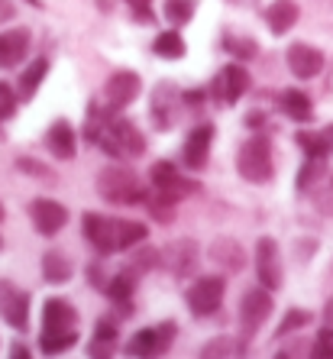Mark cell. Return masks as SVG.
Segmentation results:
<instances>
[{
	"instance_id": "cell-32",
	"label": "cell",
	"mask_w": 333,
	"mask_h": 359,
	"mask_svg": "<svg viewBox=\"0 0 333 359\" xmlns=\"http://www.w3.org/2000/svg\"><path fill=\"white\" fill-rule=\"evenodd\" d=\"M311 324V311H304V308H292L288 314H285V320L278 324V330H275V337L282 340V337H288V334H294V330H301V327H308Z\"/></svg>"
},
{
	"instance_id": "cell-28",
	"label": "cell",
	"mask_w": 333,
	"mask_h": 359,
	"mask_svg": "<svg viewBox=\"0 0 333 359\" xmlns=\"http://www.w3.org/2000/svg\"><path fill=\"white\" fill-rule=\"evenodd\" d=\"M149 236V230H146V224H140V220H117V240H120V250H133V246H140L142 240Z\"/></svg>"
},
{
	"instance_id": "cell-26",
	"label": "cell",
	"mask_w": 333,
	"mask_h": 359,
	"mask_svg": "<svg viewBox=\"0 0 333 359\" xmlns=\"http://www.w3.org/2000/svg\"><path fill=\"white\" fill-rule=\"evenodd\" d=\"M46 75H49V59H33L29 68L20 75V94H23L26 100L36 97V91H39V84L46 81Z\"/></svg>"
},
{
	"instance_id": "cell-22",
	"label": "cell",
	"mask_w": 333,
	"mask_h": 359,
	"mask_svg": "<svg viewBox=\"0 0 333 359\" xmlns=\"http://www.w3.org/2000/svg\"><path fill=\"white\" fill-rule=\"evenodd\" d=\"M278 104H282V114L288 120H294V123H311L314 120V104H311V97L304 91H285L282 97H278Z\"/></svg>"
},
{
	"instance_id": "cell-10",
	"label": "cell",
	"mask_w": 333,
	"mask_h": 359,
	"mask_svg": "<svg viewBox=\"0 0 333 359\" xmlns=\"http://www.w3.org/2000/svg\"><path fill=\"white\" fill-rule=\"evenodd\" d=\"M84 236H88V243H91L97 252H104V256H114V252H120V240H117V220L104 217V214H84Z\"/></svg>"
},
{
	"instance_id": "cell-1",
	"label": "cell",
	"mask_w": 333,
	"mask_h": 359,
	"mask_svg": "<svg viewBox=\"0 0 333 359\" xmlns=\"http://www.w3.org/2000/svg\"><path fill=\"white\" fill-rule=\"evenodd\" d=\"M97 194L110 204H140L146 201V188L140 184L136 172L123 165H107L97 172Z\"/></svg>"
},
{
	"instance_id": "cell-4",
	"label": "cell",
	"mask_w": 333,
	"mask_h": 359,
	"mask_svg": "<svg viewBox=\"0 0 333 359\" xmlns=\"http://www.w3.org/2000/svg\"><path fill=\"white\" fill-rule=\"evenodd\" d=\"M175 334L178 327L172 320L158 327H142L140 334H133V340L126 343V356L133 359H162L168 350H172V343H175Z\"/></svg>"
},
{
	"instance_id": "cell-44",
	"label": "cell",
	"mask_w": 333,
	"mask_h": 359,
	"mask_svg": "<svg viewBox=\"0 0 333 359\" xmlns=\"http://www.w3.org/2000/svg\"><path fill=\"white\" fill-rule=\"evenodd\" d=\"M17 17V7L10 4V0H0V26L4 23H10V20Z\"/></svg>"
},
{
	"instance_id": "cell-33",
	"label": "cell",
	"mask_w": 333,
	"mask_h": 359,
	"mask_svg": "<svg viewBox=\"0 0 333 359\" xmlns=\"http://www.w3.org/2000/svg\"><path fill=\"white\" fill-rule=\"evenodd\" d=\"M233 346L236 340H230V337H214V340H208L201 346V359H230Z\"/></svg>"
},
{
	"instance_id": "cell-43",
	"label": "cell",
	"mask_w": 333,
	"mask_h": 359,
	"mask_svg": "<svg viewBox=\"0 0 333 359\" xmlns=\"http://www.w3.org/2000/svg\"><path fill=\"white\" fill-rule=\"evenodd\" d=\"M94 334H97V337H117V324H114V320H107V318H100L97 327H94Z\"/></svg>"
},
{
	"instance_id": "cell-31",
	"label": "cell",
	"mask_w": 333,
	"mask_h": 359,
	"mask_svg": "<svg viewBox=\"0 0 333 359\" xmlns=\"http://www.w3.org/2000/svg\"><path fill=\"white\" fill-rule=\"evenodd\" d=\"M298 146L308 156H314V159H327V152H330V142H327V136L324 133H298Z\"/></svg>"
},
{
	"instance_id": "cell-25",
	"label": "cell",
	"mask_w": 333,
	"mask_h": 359,
	"mask_svg": "<svg viewBox=\"0 0 333 359\" xmlns=\"http://www.w3.org/2000/svg\"><path fill=\"white\" fill-rule=\"evenodd\" d=\"M210 259H217L220 266L230 269V272H240L246 266V252H243V246L236 240H217L210 246Z\"/></svg>"
},
{
	"instance_id": "cell-24",
	"label": "cell",
	"mask_w": 333,
	"mask_h": 359,
	"mask_svg": "<svg viewBox=\"0 0 333 359\" xmlns=\"http://www.w3.org/2000/svg\"><path fill=\"white\" fill-rule=\"evenodd\" d=\"M104 292H107L110 301H117L120 311H130V298H133V292H136V276L130 269H123L120 276H114L104 285Z\"/></svg>"
},
{
	"instance_id": "cell-14",
	"label": "cell",
	"mask_w": 333,
	"mask_h": 359,
	"mask_svg": "<svg viewBox=\"0 0 333 359\" xmlns=\"http://www.w3.org/2000/svg\"><path fill=\"white\" fill-rule=\"evenodd\" d=\"M140 91H142V81L136 72H114L107 78V84H104V97H107V104L114 110L130 107L140 97Z\"/></svg>"
},
{
	"instance_id": "cell-36",
	"label": "cell",
	"mask_w": 333,
	"mask_h": 359,
	"mask_svg": "<svg viewBox=\"0 0 333 359\" xmlns=\"http://www.w3.org/2000/svg\"><path fill=\"white\" fill-rule=\"evenodd\" d=\"M308 359H333V327H324V330L314 337Z\"/></svg>"
},
{
	"instance_id": "cell-42",
	"label": "cell",
	"mask_w": 333,
	"mask_h": 359,
	"mask_svg": "<svg viewBox=\"0 0 333 359\" xmlns=\"http://www.w3.org/2000/svg\"><path fill=\"white\" fill-rule=\"evenodd\" d=\"M17 165L23 168V172H29V175H42V178H49V172H46V168H42L36 159H26V156H23V159H17Z\"/></svg>"
},
{
	"instance_id": "cell-37",
	"label": "cell",
	"mask_w": 333,
	"mask_h": 359,
	"mask_svg": "<svg viewBox=\"0 0 333 359\" xmlns=\"http://www.w3.org/2000/svg\"><path fill=\"white\" fill-rule=\"evenodd\" d=\"M158 262H162V256H158L156 250H142V252H136V256H133V262H130V272L140 278L142 272H149V269L158 266Z\"/></svg>"
},
{
	"instance_id": "cell-13",
	"label": "cell",
	"mask_w": 333,
	"mask_h": 359,
	"mask_svg": "<svg viewBox=\"0 0 333 359\" xmlns=\"http://www.w3.org/2000/svg\"><path fill=\"white\" fill-rule=\"evenodd\" d=\"M210 142H214V126L210 123H201L194 126L191 133L184 136V146H182V162L188 172H201L208 165V156H210Z\"/></svg>"
},
{
	"instance_id": "cell-47",
	"label": "cell",
	"mask_w": 333,
	"mask_h": 359,
	"mask_svg": "<svg viewBox=\"0 0 333 359\" xmlns=\"http://www.w3.org/2000/svg\"><path fill=\"white\" fill-rule=\"evenodd\" d=\"M4 217H7V210H4V201H0V220H4Z\"/></svg>"
},
{
	"instance_id": "cell-16",
	"label": "cell",
	"mask_w": 333,
	"mask_h": 359,
	"mask_svg": "<svg viewBox=\"0 0 333 359\" xmlns=\"http://www.w3.org/2000/svg\"><path fill=\"white\" fill-rule=\"evenodd\" d=\"M285 59H288L292 75L301 78V81L320 75V68H324V52L314 49V46H308V42H294V46H288Z\"/></svg>"
},
{
	"instance_id": "cell-40",
	"label": "cell",
	"mask_w": 333,
	"mask_h": 359,
	"mask_svg": "<svg viewBox=\"0 0 333 359\" xmlns=\"http://www.w3.org/2000/svg\"><path fill=\"white\" fill-rule=\"evenodd\" d=\"M149 210H152V220H158V224H172L175 220V204H168L162 198L149 201Z\"/></svg>"
},
{
	"instance_id": "cell-8",
	"label": "cell",
	"mask_w": 333,
	"mask_h": 359,
	"mask_svg": "<svg viewBox=\"0 0 333 359\" xmlns=\"http://www.w3.org/2000/svg\"><path fill=\"white\" fill-rule=\"evenodd\" d=\"M256 276H259V285L269 288V292H278L285 282L282 252H278V243L272 236H262L256 243Z\"/></svg>"
},
{
	"instance_id": "cell-41",
	"label": "cell",
	"mask_w": 333,
	"mask_h": 359,
	"mask_svg": "<svg viewBox=\"0 0 333 359\" xmlns=\"http://www.w3.org/2000/svg\"><path fill=\"white\" fill-rule=\"evenodd\" d=\"M126 7L133 10L136 20H142V23L152 20V0H126Z\"/></svg>"
},
{
	"instance_id": "cell-45",
	"label": "cell",
	"mask_w": 333,
	"mask_h": 359,
	"mask_svg": "<svg viewBox=\"0 0 333 359\" xmlns=\"http://www.w3.org/2000/svg\"><path fill=\"white\" fill-rule=\"evenodd\" d=\"M10 359H33V353H29L26 343H13V346H10Z\"/></svg>"
},
{
	"instance_id": "cell-27",
	"label": "cell",
	"mask_w": 333,
	"mask_h": 359,
	"mask_svg": "<svg viewBox=\"0 0 333 359\" xmlns=\"http://www.w3.org/2000/svg\"><path fill=\"white\" fill-rule=\"evenodd\" d=\"M152 52H156L158 59H168V62H175L184 55V39L178 29H165V33H158L156 42H152Z\"/></svg>"
},
{
	"instance_id": "cell-9",
	"label": "cell",
	"mask_w": 333,
	"mask_h": 359,
	"mask_svg": "<svg viewBox=\"0 0 333 359\" xmlns=\"http://www.w3.org/2000/svg\"><path fill=\"white\" fill-rule=\"evenodd\" d=\"M29 292H23L20 285L10 278H0V314L13 330H26L29 327Z\"/></svg>"
},
{
	"instance_id": "cell-46",
	"label": "cell",
	"mask_w": 333,
	"mask_h": 359,
	"mask_svg": "<svg viewBox=\"0 0 333 359\" xmlns=\"http://www.w3.org/2000/svg\"><path fill=\"white\" fill-rule=\"evenodd\" d=\"M324 136H327V142H330V149H333V123L324 130Z\"/></svg>"
},
{
	"instance_id": "cell-5",
	"label": "cell",
	"mask_w": 333,
	"mask_h": 359,
	"mask_svg": "<svg viewBox=\"0 0 333 359\" xmlns=\"http://www.w3.org/2000/svg\"><path fill=\"white\" fill-rule=\"evenodd\" d=\"M149 182H152L156 198L168 201V204H178L182 198L198 191V182H188V178L178 172L175 162H156V165L149 168Z\"/></svg>"
},
{
	"instance_id": "cell-23",
	"label": "cell",
	"mask_w": 333,
	"mask_h": 359,
	"mask_svg": "<svg viewBox=\"0 0 333 359\" xmlns=\"http://www.w3.org/2000/svg\"><path fill=\"white\" fill-rule=\"evenodd\" d=\"M72 276H75V269H72V259L62 250H49L42 256V278L49 285H65Z\"/></svg>"
},
{
	"instance_id": "cell-34",
	"label": "cell",
	"mask_w": 333,
	"mask_h": 359,
	"mask_svg": "<svg viewBox=\"0 0 333 359\" xmlns=\"http://www.w3.org/2000/svg\"><path fill=\"white\" fill-rule=\"evenodd\" d=\"M327 172V162L324 159H314V156H308V162H304V168L298 172V191H311V184L317 182V178Z\"/></svg>"
},
{
	"instance_id": "cell-30",
	"label": "cell",
	"mask_w": 333,
	"mask_h": 359,
	"mask_svg": "<svg viewBox=\"0 0 333 359\" xmlns=\"http://www.w3.org/2000/svg\"><path fill=\"white\" fill-rule=\"evenodd\" d=\"M194 7L198 0H165V20L172 26H184L194 17Z\"/></svg>"
},
{
	"instance_id": "cell-7",
	"label": "cell",
	"mask_w": 333,
	"mask_h": 359,
	"mask_svg": "<svg viewBox=\"0 0 333 359\" xmlns=\"http://www.w3.org/2000/svg\"><path fill=\"white\" fill-rule=\"evenodd\" d=\"M275 301H272V292L269 288H250V292L240 298V327H243V337L250 340V337H256V330L269 320V314H272Z\"/></svg>"
},
{
	"instance_id": "cell-19",
	"label": "cell",
	"mask_w": 333,
	"mask_h": 359,
	"mask_svg": "<svg viewBox=\"0 0 333 359\" xmlns=\"http://www.w3.org/2000/svg\"><path fill=\"white\" fill-rule=\"evenodd\" d=\"M29 52V29H7L0 33V68H17Z\"/></svg>"
},
{
	"instance_id": "cell-18",
	"label": "cell",
	"mask_w": 333,
	"mask_h": 359,
	"mask_svg": "<svg viewBox=\"0 0 333 359\" xmlns=\"http://www.w3.org/2000/svg\"><path fill=\"white\" fill-rule=\"evenodd\" d=\"M46 146H49V152L55 159H62V162L75 159V152H78L75 126L68 123V120H55V123L46 130Z\"/></svg>"
},
{
	"instance_id": "cell-29",
	"label": "cell",
	"mask_w": 333,
	"mask_h": 359,
	"mask_svg": "<svg viewBox=\"0 0 333 359\" xmlns=\"http://www.w3.org/2000/svg\"><path fill=\"white\" fill-rule=\"evenodd\" d=\"M75 343H78V330H72V334H42L39 350L46 353V356H62V353H68Z\"/></svg>"
},
{
	"instance_id": "cell-21",
	"label": "cell",
	"mask_w": 333,
	"mask_h": 359,
	"mask_svg": "<svg viewBox=\"0 0 333 359\" xmlns=\"http://www.w3.org/2000/svg\"><path fill=\"white\" fill-rule=\"evenodd\" d=\"M298 17H301V10H298L294 0H275V4H269L266 7V23H269V29H272L275 36L288 33V29L298 23Z\"/></svg>"
},
{
	"instance_id": "cell-20",
	"label": "cell",
	"mask_w": 333,
	"mask_h": 359,
	"mask_svg": "<svg viewBox=\"0 0 333 359\" xmlns=\"http://www.w3.org/2000/svg\"><path fill=\"white\" fill-rule=\"evenodd\" d=\"M165 262L172 266V272H175L178 278L191 276L194 269H198V243L194 240H178L175 246H168Z\"/></svg>"
},
{
	"instance_id": "cell-3",
	"label": "cell",
	"mask_w": 333,
	"mask_h": 359,
	"mask_svg": "<svg viewBox=\"0 0 333 359\" xmlns=\"http://www.w3.org/2000/svg\"><path fill=\"white\" fill-rule=\"evenodd\" d=\"M236 168H240V175L252 184H262L275 175V162H272V142L266 140L262 133L250 136V140L240 146L236 152Z\"/></svg>"
},
{
	"instance_id": "cell-38",
	"label": "cell",
	"mask_w": 333,
	"mask_h": 359,
	"mask_svg": "<svg viewBox=\"0 0 333 359\" xmlns=\"http://www.w3.org/2000/svg\"><path fill=\"white\" fill-rule=\"evenodd\" d=\"M224 46H226V52H233L236 59H256V52H259L252 39H233V36H226Z\"/></svg>"
},
{
	"instance_id": "cell-17",
	"label": "cell",
	"mask_w": 333,
	"mask_h": 359,
	"mask_svg": "<svg viewBox=\"0 0 333 359\" xmlns=\"http://www.w3.org/2000/svg\"><path fill=\"white\" fill-rule=\"evenodd\" d=\"M250 84H252V78H250V72L243 65H226L220 75H217V81H214V94H220V100L224 104H236V100L243 97V94L250 91Z\"/></svg>"
},
{
	"instance_id": "cell-35",
	"label": "cell",
	"mask_w": 333,
	"mask_h": 359,
	"mask_svg": "<svg viewBox=\"0 0 333 359\" xmlns=\"http://www.w3.org/2000/svg\"><path fill=\"white\" fill-rule=\"evenodd\" d=\"M117 356V337H91L88 343V359H114Z\"/></svg>"
},
{
	"instance_id": "cell-6",
	"label": "cell",
	"mask_w": 333,
	"mask_h": 359,
	"mask_svg": "<svg viewBox=\"0 0 333 359\" xmlns=\"http://www.w3.org/2000/svg\"><path fill=\"white\" fill-rule=\"evenodd\" d=\"M224 292H226V282L220 276H201L198 282L188 288V308H191L194 318H210L220 311L224 304Z\"/></svg>"
},
{
	"instance_id": "cell-39",
	"label": "cell",
	"mask_w": 333,
	"mask_h": 359,
	"mask_svg": "<svg viewBox=\"0 0 333 359\" xmlns=\"http://www.w3.org/2000/svg\"><path fill=\"white\" fill-rule=\"evenodd\" d=\"M17 114V94L7 81H0V120H10Z\"/></svg>"
},
{
	"instance_id": "cell-15",
	"label": "cell",
	"mask_w": 333,
	"mask_h": 359,
	"mask_svg": "<svg viewBox=\"0 0 333 359\" xmlns=\"http://www.w3.org/2000/svg\"><path fill=\"white\" fill-rule=\"evenodd\" d=\"M78 330V311L65 298H49L42 308V334H72Z\"/></svg>"
},
{
	"instance_id": "cell-48",
	"label": "cell",
	"mask_w": 333,
	"mask_h": 359,
	"mask_svg": "<svg viewBox=\"0 0 333 359\" xmlns=\"http://www.w3.org/2000/svg\"><path fill=\"white\" fill-rule=\"evenodd\" d=\"M0 246H4V243H0Z\"/></svg>"
},
{
	"instance_id": "cell-2",
	"label": "cell",
	"mask_w": 333,
	"mask_h": 359,
	"mask_svg": "<svg viewBox=\"0 0 333 359\" xmlns=\"http://www.w3.org/2000/svg\"><path fill=\"white\" fill-rule=\"evenodd\" d=\"M97 142L110 159H133V156H142V152H146L142 133L136 130V123H130V120H123V117L107 120L104 130H100V136H97Z\"/></svg>"
},
{
	"instance_id": "cell-11",
	"label": "cell",
	"mask_w": 333,
	"mask_h": 359,
	"mask_svg": "<svg viewBox=\"0 0 333 359\" xmlns=\"http://www.w3.org/2000/svg\"><path fill=\"white\" fill-rule=\"evenodd\" d=\"M182 104H184V97L178 94L175 81H158L156 94H152V123H156L158 130H172Z\"/></svg>"
},
{
	"instance_id": "cell-12",
	"label": "cell",
	"mask_w": 333,
	"mask_h": 359,
	"mask_svg": "<svg viewBox=\"0 0 333 359\" xmlns=\"http://www.w3.org/2000/svg\"><path fill=\"white\" fill-rule=\"evenodd\" d=\"M29 220H33V226L42 236H55L68 224V208L52 198H36L29 204Z\"/></svg>"
}]
</instances>
